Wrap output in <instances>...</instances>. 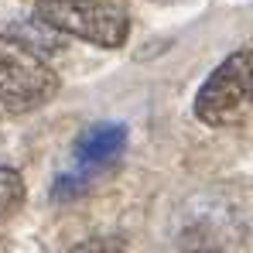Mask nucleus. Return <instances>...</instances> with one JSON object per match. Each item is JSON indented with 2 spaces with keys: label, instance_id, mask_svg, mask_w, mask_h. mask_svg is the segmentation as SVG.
<instances>
[{
  "label": "nucleus",
  "instance_id": "nucleus-5",
  "mask_svg": "<svg viewBox=\"0 0 253 253\" xmlns=\"http://www.w3.org/2000/svg\"><path fill=\"white\" fill-rule=\"evenodd\" d=\"M24 202V178L14 168H0V222L10 219Z\"/></svg>",
  "mask_w": 253,
  "mask_h": 253
},
{
  "label": "nucleus",
  "instance_id": "nucleus-2",
  "mask_svg": "<svg viewBox=\"0 0 253 253\" xmlns=\"http://www.w3.org/2000/svg\"><path fill=\"white\" fill-rule=\"evenodd\" d=\"M35 17L51 31L83 38L99 48H120L130 35V17L124 7L103 0H38Z\"/></svg>",
  "mask_w": 253,
  "mask_h": 253
},
{
  "label": "nucleus",
  "instance_id": "nucleus-7",
  "mask_svg": "<svg viewBox=\"0 0 253 253\" xmlns=\"http://www.w3.org/2000/svg\"><path fill=\"white\" fill-rule=\"evenodd\" d=\"M185 253H226L222 247H215V243H209V240H199V243H192Z\"/></svg>",
  "mask_w": 253,
  "mask_h": 253
},
{
  "label": "nucleus",
  "instance_id": "nucleus-3",
  "mask_svg": "<svg viewBox=\"0 0 253 253\" xmlns=\"http://www.w3.org/2000/svg\"><path fill=\"white\" fill-rule=\"evenodd\" d=\"M253 113V51H236L212 69L195 96V117L206 126H233Z\"/></svg>",
  "mask_w": 253,
  "mask_h": 253
},
{
  "label": "nucleus",
  "instance_id": "nucleus-1",
  "mask_svg": "<svg viewBox=\"0 0 253 253\" xmlns=\"http://www.w3.org/2000/svg\"><path fill=\"white\" fill-rule=\"evenodd\" d=\"M58 76L42 55L14 35H0V106L10 113H31L55 99Z\"/></svg>",
  "mask_w": 253,
  "mask_h": 253
},
{
  "label": "nucleus",
  "instance_id": "nucleus-4",
  "mask_svg": "<svg viewBox=\"0 0 253 253\" xmlns=\"http://www.w3.org/2000/svg\"><path fill=\"white\" fill-rule=\"evenodd\" d=\"M126 147V126L124 124H92L76 140V161L83 168H103L113 158H120Z\"/></svg>",
  "mask_w": 253,
  "mask_h": 253
},
{
  "label": "nucleus",
  "instance_id": "nucleus-6",
  "mask_svg": "<svg viewBox=\"0 0 253 253\" xmlns=\"http://www.w3.org/2000/svg\"><path fill=\"white\" fill-rule=\"evenodd\" d=\"M124 250H126L124 236H92V240L76 243L69 253H124Z\"/></svg>",
  "mask_w": 253,
  "mask_h": 253
}]
</instances>
